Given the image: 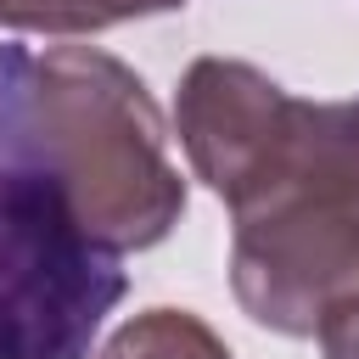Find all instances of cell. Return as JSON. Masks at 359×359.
Wrapping results in <instances>:
<instances>
[{"label": "cell", "mask_w": 359, "mask_h": 359, "mask_svg": "<svg viewBox=\"0 0 359 359\" xmlns=\"http://www.w3.org/2000/svg\"><path fill=\"white\" fill-rule=\"evenodd\" d=\"M129 292L112 247L73 208L39 112V62L0 39V359H90Z\"/></svg>", "instance_id": "cell-1"}, {"label": "cell", "mask_w": 359, "mask_h": 359, "mask_svg": "<svg viewBox=\"0 0 359 359\" xmlns=\"http://www.w3.org/2000/svg\"><path fill=\"white\" fill-rule=\"evenodd\" d=\"M39 62V112L67 174L79 224L112 247H157L185 213V180L168 163V129L146 84L95 45H56Z\"/></svg>", "instance_id": "cell-2"}, {"label": "cell", "mask_w": 359, "mask_h": 359, "mask_svg": "<svg viewBox=\"0 0 359 359\" xmlns=\"http://www.w3.org/2000/svg\"><path fill=\"white\" fill-rule=\"evenodd\" d=\"M180 146L196 180L247 208L303 174H359V95L297 101L252 62L196 56L174 101Z\"/></svg>", "instance_id": "cell-3"}, {"label": "cell", "mask_w": 359, "mask_h": 359, "mask_svg": "<svg viewBox=\"0 0 359 359\" xmlns=\"http://www.w3.org/2000/svg\"><path fill=\"white\" fill-rule=\"evenodd\" d=\"M230 286L258 325L314 337L359 292V174H303L236 208Z\"/></svg>", "instance_id": "cell-4"}, {"label": "cell", "mask_w": 359, "mask_h": 359, "mask_svg": "<svg viewBox=\"0 0 359 359\" xmlns=\"http://www.w3.org/2000/svg\"><path fill=\"white\" fill-rule=\"evenodd\" d=\"M95 359H230V348L185 309H146L123 320Z\"/></svg>", "instance_id": "cell-5"}, {"label": "cell", "mask_w": 359, "mask_h": 359, "mask_svg": "<svg viewBox=\"0 0 359 359\" xmlns=\"http://www.w3.org/2000/svg\"><path fill=\"white\" fill-rule=\"evenodd\" d=\"M185 0H0V28L11 34H95L135 17L180 11Z\"/></svg>", "instance_id": "cell-6"}, {"label": "cell", "mask_w": 359, "mask_h": 359, "mask_svg": "<svg viewBox=\"0 0 359 359\" xmlns=\"http://www.w3.org/2000/svg\"><path fill=\"white\" fill-rule=\"evenodd\" d=\"M320 348H325V359H359V292L348 297V303H337L325 320H320Z\"/></svg>", "instance_id": "cell-7"}]
</instances>
